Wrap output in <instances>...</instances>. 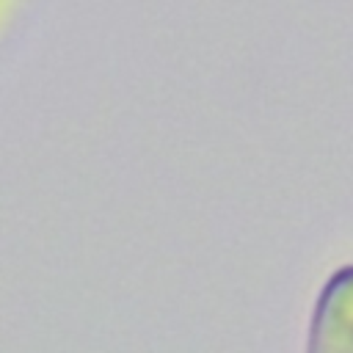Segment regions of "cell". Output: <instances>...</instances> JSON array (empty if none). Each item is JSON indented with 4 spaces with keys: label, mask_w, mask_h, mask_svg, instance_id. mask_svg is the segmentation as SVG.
Listing matches in <instances>:
<instances>
[{
    "label": "cell",
    "mask_w": 353,
    "mask_h": 353,
    "mask_svg": "<svg viewBox=\"0 0 353 353\" xmlns=\"http://www.w3.org/2000/svg\"><path fill=\"white\" fill-rule=\"evenodd\" d=\"M306 353H353V265L336 268L320 287Z\"/></svg>",
    "instance_id": "1"
}]
</instances>
